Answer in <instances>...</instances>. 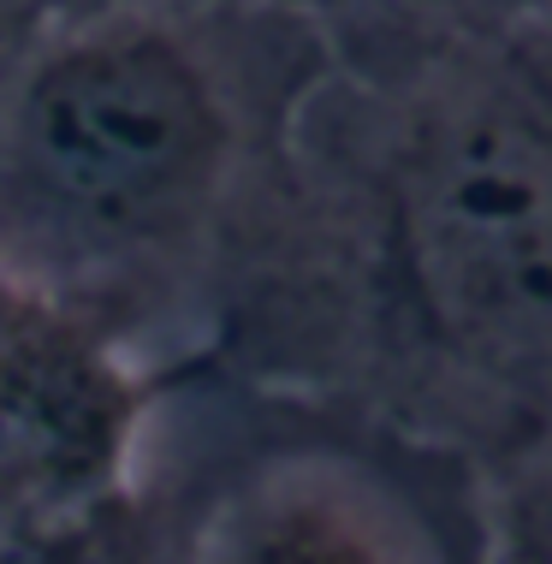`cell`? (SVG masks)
I'll return each mask as SVG.
<instances>
[{"mask_svg":"<svg viewBox=\"0 0 552 564\" xmlns=\"http://www.w3.org/2000/svg\"><path fill=\"white\" fill-rule=\"evenodd\" d=\"M196 362L487 469L552 429V7L333 54Z\"/></svg>","mask_w":552,"mask_h":564,"instance_id":"1","label":"cell"},{"mask_svg":"<svg viewBox=\"0 0 552 564\" xmlns=\"http://www.w3.org/2000/svg\"><path fill=\"white\" fill-rule=\"evenodd\" d=\"M303 7L333 54H387L529 19L552 0H303Z\"/></svg>","mask_w":552,"mask_h":564,"instance_id":"5","label":"cell"},{"mask_svg":"<svg viewBox=\"0 0 552 564\" xmlns=\"http://www.w3.org/2000/svg\"><path fill=\"white\" fill-rule=\"evenodd\" d=\"M155 375L0 273V564L107 558Z\"/></svg>","mask_w":552,"mask_h":564,"instance_id":"4","label":"cell"},{"mask_svg":"<svg viewBox=\"0 0 552 564\" xmlns=\"http://www.w3.org/2000/svg\"><path fill=\"white\" fill-rule=\"evenodd\" d=\"M487 558L552 564V429L487 469Z\"/></svg>","mask_w":552,"mask_h":564,"instance_id":"6","label":"cell"},{"mask_svg":"<svg viewBox=\"0 0 552 564\" xmlns=\"http://www.w3.org/2000/svg\"><path fill=\"white\" fill-rule=\"evenodd\" d=\"M119 564H469L487 481L398 422L220 362L155 375Z\"/></svg>","mask_w":552,"mask_h":564,"instance_id":"3","label":"cell"},{"mask_svg":"<svg viewBox=\"0 0 552 564\" xmlns=\"http://www.w3.org/2000/svg\"><path fill=\"white\" fill-rule=\"evenodd\" d=\"M36 19H66V12H101V7H143V0H30Z\"/></svg>","mask_w":552,"mask_h":564,"instance_id":"8","label":"cell"},{"mask_svg":"<svg viewBox=\"0 0 552 564\" xmlns=\"http://www.w3.org/2000/svg\"><path fill=\"white\" fill-rule=\"evenodd\" d=\"M36 24V7L30 0H0V66H7V54L19 48V36Z\"/></svg>","mask_w":552,"mask_h":564,"instance_id":"7","label":"cell"},{"mask_svg":"<svg viewBox=\"0 0 552 564\" xmlns=\"http://www.w3.org/2000/svg\"><path fill=\"white\" fill-rule=\"evenodd\" d=\"M321 66L303 0L36 19L0 66V273L149 375L196 362Z\"/></svg>","mask_w":552,"mask_h":564,"instance_id":"2","label":"cell"}]
</instances>
